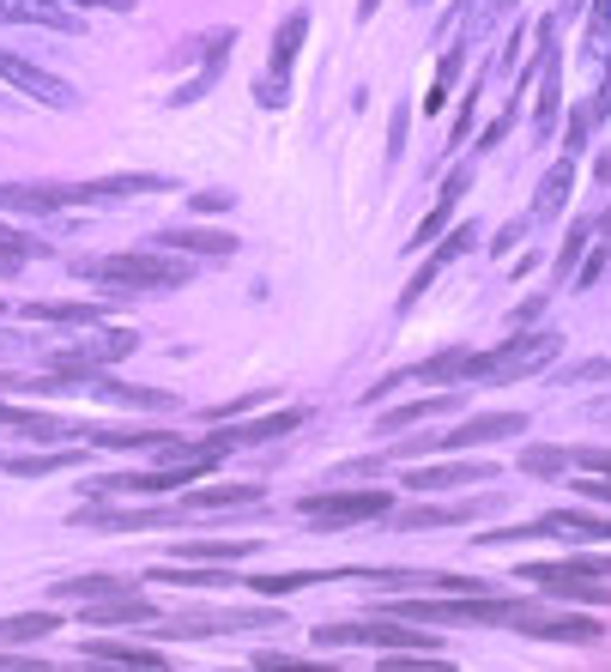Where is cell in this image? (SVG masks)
<instances>
[{"label":"cell","instance_id":"cell-34","mask_svg":"<svg viewBox=\"0 0 611 672\" xmlns=\"http://www.w3.org/2000/svg\"><path fill=\"white\" fill-rule=\"evenodd\" d=\"M152 581H182V588H225V576H213V570H152Z\"/></svg>","mask_w":611,"mask_h":672},{"label":"cell","instance_id":"cell-28","mask_svg":"<svg viewBox=\"0 0 611 672\" xmlns=\"http://www.w3.org/2000/svg\"><path fill=\"white\" fill-rule=\"evenodd\" d=\"M24 316L31 321H80V328H91V321H103V303H31Z\"/></svg>","mask_w":611,"mask_h":672},{"label":"cell","instance_id":"cell-6","mask_svg":"<svg viewBox=\"0 0 611 672\" xmlns=\"http://www.w3.org/2000/svg\"><path fill=\"white\" fill-rule=\"evenodd\" d=\"M532 588H545L551 600H576V606H611V588H600V576H581L569 564H521L515 570Z\"/></svg>","mask_w":611,"mask_h":672},{"label":"cell","instance_id":"cell-36","mask_svg":"<svg viewBox=\"0 0 611 672\" xmlns=\"http://www.w3.org/2000/svg\"><path fill=\"white\" fill-rule=\"evenodd\" d=\"M569 570H581V576H600V581H611V551H588V558H569Z\"/></svg>","mask_w":611,"mask_h":672},{"label":"cell","instance_id":"cell-30","mask_svg":"<svg viewBox=\"0 0 611 672\" xmlns=\"http://www.w3.org/2000/svg\"><path fill=\"white\" fill-rule=\"evenodd\" d=\"M115 588H122L115 576H80V581H61V588H55V600L85 606V600H103V593H115Z\"/></svg>","mask_w":611,"mask_h":672},{"label":"cell","instance_id":"cell-19","mask_svg":"<svg viewBox=\"0 0 611 672\" xmlns=\"http://www.w3.org/2000/svg\"><path fill=\"white\" fill-rule=\"evenodd\" d=\"M158 249H188V255L218 261V255L237 249V237H225V230H158Z\"/></svg>","mask_w":611,"mask_h":672},{"label":"cell","instance_id":"cell-24","mask_svg":"<svg viewBox=\"0 0 611 672\" xmlns=\"http://www.w3.org/2000/svg\"><path fill=\"white\" fill-rule=\"evenodd\" d=\"M85 461V448H61V455H19V461H7V473L12 479H49V473H68V467H80Z\"/></svg>","mask_w":611,"mask_h":672},{"label":"cell","instance_id":"cell-20","mask_svg":"<svg viewBox=\"0 0 611 672\" xmlns=\"http://www.w3.org/2000/svg\"><path fill=\"white\" fill-rule=\"evenodd\" d=\"M85 188V200H122V194H158V188H170L164 176H139V170H127V176H97V183H80Z\"/></svg>","mask_w":611,"mask_h":672},{"label":"cell","instance_id":"cell-38","mask_svg":"<svg viewBox=\"0 0 611 672\" xmlns=\"http://www.w3.org/2000/svg\"><path fill=\"white\" fill-rule=\"evenodd\" d=\"M406 122H412V115H406V103H400L394 122H387V158H400V152H406Z\"/></svg>","mask_w":611,"mask_h":672},{"label":"cell","instance_id":"cell-37","mask_svg":"<svg viewBox=\"0 0 611 672\" xmlns=\"http://www.w3.org/2000/svg\"><path fill=\"white\" fill-rule=\"evenodd\" d=\"M576 490H581V497H588V503H605V509H611V473H593V479H576Z\"/></svg>","mask_w":611,"mask_h":672},{"label":"cell","instance_id":"cell-15","mask_svg":"<svg viewBox=\"0 0 611 672\" xmlns=\"http://www.w3.org/2000/svg\"><path fill=\"white\" fill-rule=\"evenodd\" d=\"M527 418L521 412H485V418H466L460 431H448L436 448H473V443H497V436H521Z\"/></svg>","mask_w":611,"mask_h":672},{"label":"cell","instance_id":"cell-16","mask_svg":"<svg viewBox=\"0 0 611 672\" xmlns=\"http://www.w3.org/2000/svg\"><path fill=\"white\" fill-rule=\"evenodd\" d=\"M490 461H454V467H418V473H406V490H454V485H478V479H490Z\"/></svg>","mask_w":611,"mask_h":672},{"label":"cell","instance_id":"cell-42","mask_svg":"<svg viewBox=\"0 0 611 672\" xmlns=\"http://www.w3.org/2000/svg\"><path fill=\"white\" fill-rule=\"evenodd\" d=\"M605 261H611V242H605V249H593V255H588V267H581V286H593V279L605 273Z\"/></svg>","mask_w":611,"mask_h":672},{"label":"cell","instance_id":"cell-10","mask_svg":"<svg viewBox=\"0 0 611 672\" xmlns=\"http://www.w3.org/2000/svg\"><path fill=\"white\" fill-rule=\"evenodd\" d=\"M0 80L19 85L24 97H43L49 110H73V85H68V80H55L49 68H31V61H19L12 49H0Z\"/></svg>","mask_w":611,"mask_h":672},{"label":"cell","instance_id":"cell-9","mask_svg":"<svg viewBox=\"0 0 611 672\" xmlns=\"http://www.w3.org/2000/svg\"><path fill=\"white\" fill-rule=\"evenodd\" d=\"M85 206L80 183H0V213H61Z\"/></svg>","mask_w":611,"mask_h":672},{"label":"cell","instance_id":"cell-35","mask_svg":"<svg viewBox=\"0 0 611 672\" xmlns=\"http://www.w3.org/2000/svg\"><path fill=\"white\" fill-rule=\"evenodd\" d=\"M454 73H460V49H454V55H442V73H436V85H431V103H424V110H442V97H448Z\"/></svg>","mask_w":611,"mask_h":672},{"label":"cell","instance_id":"cell-21","mask_svg":"<svg viewBox=\"0 0 611 672\" xmlns=\"http://www.w3.org/2000/svg\"><path fill=\"white\" fill-rule=\"evenodd\" d=\"M0 424H7V431H24V436H73L68 418H55V412H31V406H0Z\"/></svg>","mask_w":611,"mask_h":672},{"label":"cell","instance_id":"cell-18","mask_svg":"<svg viewBox=\"0 0 611 672\" xmlns=\"http://www.w3.org/2000/svg\"><path fill=\"white\" fill-rule=\"evenodd\" d=\"M569 188H576V158H557L551 170H545L539 194H532V218H557L569 200Z\"/></svg>","mask_w":611,"mask_h":672},{"label":"cell","instance_id":"cell-47","mask_svg":"<svg viewBox=\"0 0 611 672\" xmlns=\"http://www.w3.org/2000/svg\"><path fill=\"white\" fill-rule=\"evenodd\" d=\"M24 267V255H12V249H0V273H19Z\"/></svg>","mask_w":611,"mask_h":672},{"label":"cell","instance_id":"cell-2","mask_svg":"<svg viewBox=\"0 0 611 672\" xmlns=\"http://www.w3.org/2000/svg\"><path fill=\"white\" fill-rule=\"evenodd\" d=\"M557 333L545 328V333H521V340H509V345H497V352H473V370L466 376L473 382H515V376H532V370H545L557 358Z\"/></svg>","mask_w":611,"mask_h":672},{"label":"cell","instance_id":"cell-43","mask_svg":"<svg viewBox=\"0 0 611 672\" xmlns=\"http://www.w3.org/2000/svg\"><path fill=\"white\" fill-rule=\"evenodd\" d=\"M605 370H611V364H605V358H593V364H581V370H569V376H576V382H600V376H605Z\"/></svg>","mask_w":611,"mask_h":672},{"label":"cell","instance_id":"cell-17","mask_svg":"<svg viewBox=\"0 0 611 672\" xmlns=\"http://www.w3.org/2000/svg\"><path fill=\"white\" fill-rule=\"evenodd\" d=\"M261 485H213V490H182V509L188 515H213V509H255Z\"/></svg>","mask_w":611,"mask_h":672},{"label":"cell","instance_id":"cell-8","mask_svg":"<svg viewBox=\"0 0 611 672\" xmlns=\"http://www.w3.org/2000/svg\"><path fill=\"white\" fill-rule=\"evenodd\" d=\"M532 73H539V110H532V127L551 134L557 127V103H563V73H557V24H539V55H532Z\"/></svg>","mask_w":611,"mask_h":672},{"label":"cell","instance_id":"cell-49","mask_svg":"<svg viewBox=\"0 0 611 672\" xmlns=\"http://www.w3.org/2000/svg\"><path fill=\"white\" fill-rule=\"evenodd\" d=\"M600 412H605V418H611V406H600Z\"/></svg>","mask_w":611,"mask_h":672},{"label":"cell","instance_id":"cell-11","mask_svg":"<svg viewBox=\"0 0 611 672\" xmlns=\"http://www.w3.org/2000/svg\"><path fill=\"white\" fill-rule=\"evenodd\" d=\"M279 624V612L272 606H261V612H176L170 618V637H225V630H267Z\"/></svg>","mask_w":611,"mask_h":672},{"label":"cell","instance_id":"cell-26","mask_svg":"<svg viewBox=\"0 0 611 672\" xmlns=\"http://www.w3.org/2000/svg\"><path fill=\"white\" fill-rule=\"evenodd\" d=\"M61 624V612H19V618H0V642H37Z\"/></svg>","mask_w":611,"mask_h":672},{"label":"cell","instance_id":"cell-41","mask_svg":"<svg viewBox=\"0 0 611 672\" xmlns=\"http://www.w3.org/2000/svg\"><path fill=\"white\" fill-rule=\"evenodd\" d=\"M581 242H588V225H576V230H569V249H563V261H557V273H569V267H576Z\"/></svg>","mask_w":611,"mask_h":672},{"label":"cell","instance_id":"cell-13","mask_svg":"<svg viewBox=\"0 0 611 672\" xmlns=\"http://www.w3.org/2000/svg\"><path fill=\"white\" fill-rule=\"evenodd\" d=\"M80 618L85 624H158V606L146 600V593H134V588H115V593H103V600H85L80 606Z\"/></svg>","mask_w":611,"mask_h":672},{"label":"cell","instance_id":"cell-14","mask_svg":"<svg viewBox=\"0 0 611 672\" xmlns=\"http://www.w3.org/2000/svg\"><path fill=\"white\" fill-rule=\"evenodd\" d=\"M521 534H593V539H611V515H581V509H557V515H539L532 527H521ZM503 539L515 534H485L478 546H503Z\"/></svg>","mask_w":611,"mask_h":672},{"label":"cell","instance_id":"cell-4","mask_svg":"<svg viewBox=\"0 0 611 672\" xmlns=\"http://www.w3.org/2000/svg\"><path fill=\"white\" fill-rule=\"evenodd\" d=\"M509 630H527V637H539V642H600L605 637V624L600 618H588V612H569V600L563 606H515V624Z\"/></svg>","mask_w":611,"mask_h":672},{"label":"cell","instance_id":"cell-48","mask_svg":"<svg viewBox=\"0 0 611 672\" xmlns=\"http://www.w3.org/2000/svg\"><path fill=\"white\" fill-rule=\"evenodd\" d=\"M375 7H382V0H363V7H358V19H375Z\"/></svg>","mask_w":611,"mask_h":672},{"label":"cell","instance_id":"cell-39","mask_svg":"<svg viewBox=\"0 0 611 672\" xmlns=\"http://www.w3.org/2000/svg\"><path fill=\"white\" fill-rule=\"evenodd\" d=\"M576 455V467H588V473H611V448H569Z\"/></svg>","mask_w":611,"mask_h":672},{"label":"cell","instance_id":"cell-1","mask_svg":"<svg viewBox=\"0 0 611 672\" xmlns=\"http://www.w3.org/2000/svg\"><path fill=\"white\" fill-rule=\"evenodd\" d=\"M73 273L103 286L110 297L127 291H176L188 286V261H170L164 249H122V255H97V261H73Z\"/></svg>","mask_w":611,"mask_h":672},{"label":"cell","instance_id":"cell-40","mask_svg":"<svg viewBox=\"0 0 611 672\" xmlns=\"http://www.w3.org/2000/svg\"><path fill=\"white\" fill-rule=\"evenodd\" d=\"M466 188H473V164H460V170H454L448 183H442V200H460Z\"/></svg>","mask_w":611,"mask_h":672},{"label":"cell","instance_id":"cell-31","mask_svg":"<svg viewBox=\"0 0 611 672\" xmlns=\"http://www.w3.org/2000/svg\"><path fill=\"white\" fill-rule=\"evenodd\" d=\"M563 467H576L569 448H521V473H563Z\"/></svg>","mask_w":611,"mask_h":672},{"label":"cell","instance_id":"cell-27","mask_svg":"<svg viewBox=\"0 0 611 672\" xmlns=\"http://www.w3.org/2000/svg\"><path fill=\"white\" fill-rule=\"evenodd\" d=\"M466 515L473 509H460V503H448V509H442V503H418V509H400L394 521L400 527H454V521H466Z\"/></svg>","mask_w":611,"mask_h":672},{"label":"cell","instance_id":"cell-29","mask_svg":"<svg viewBox=\"0 0 611 672\" xmlns=\"http://www.w3.org/2000/svg\"><path fill=\"white\" fill-rule=\"evenodd\" d=\"M448 406H454V394H431V400H412V406L387 412V418H382V431H400V424H418V418H436V412H448Z\"/></svg>","mask_w":611,"mask_h":672},{"label":"cell","instance_id":"cell-45","mask_svg":"<svg viewBox=\"0 0 611 672\" xmlns=\"http://www.w3.org/2000/svg\"><path fill=\"white\" fill-rule=\"evenodd\" d=\"M43 661H19V654H0V672H37Z\"/></svg>","mask_w":611,"mask_h":672},{"label":"cell","instance_id":"cell-5","mask_svg":"<svg viewBox=\"0 0 611 672\" xmlns=\"http://www.w3.org/2000/svg\"><path fill=\"white\" fill-rule=\"evenodd\" d=\"M303 515H315V521H328V527L375 521V515H394V497H387V490H309Z\"/></svg>","mask_w":611,"mask_h":672},{"label":"cell","instance_id":"cell-25","mask_svg":"<svg viewBox=\"0 0 611 672\" xmlns=\"http://www.w3.org/2000/svg\"><path fill=\"white\" fill-rule=\"evenodd\" d=\"M91 661H110V666H164L158 649H134V642H85Z\"/></svg>","mask_w":611,"mask_h":672},{"label":"cell","instance_id":"cell-7","mask_svg":"<svg viewBox=\"0 0 611 672\" xmlns=\"http://www.w3.org/2000/svg\"><path fill=\"white\" fill-rule=\"evenodd\" d=\"M127 352H139V340L127 328H110V333H97L91 345H55V352H49V364L73 370V376H91V370L115 364V358H127Z\"/></svg>","mask_w":611,"mask_h":672},{"label":"cell","instance_id":"cell-12","mask_svg":"<svg viewBox=\"0 0 611 672\" xmlns=\"http://www.w3.org/2000/svg\"><path fill=\"white\" fill-rule=\"evenodd\" d=\"M297 424H303V412H267V418L255 424H230V431H213L200 436L206 448H218V455H230V448H255V443H279V436H291Z\"/></svg>","mask_w":611,"mask_h":672},{"label":"cell","instance_id":"cell-22","mask_svg":"<svg viewBox=\"0 0 611 672\" xmlns=\"http://www.w3.org/2000/svg\"><path fill=\"white\" fill-rule=\"evenodd\" d=\"M255 539H176V558L194 564H225V558H249Z\"/></svg>","mask_w":611,"mask_h":672},{"label":"cell","instance_id":"cell-46","mask_svg":"<svg viewBox=\"0 0 611 672\" xmlns=\"http://www.w3.org/2000/svg\"><path fill=\"white\" fill-rule=\"evenodd\" d=\"M73 7H103V12H127L134 0H73Z\"/></svg>","mask_w":611,"mask_h":672},{"label":"cell","instance_id":"cell-33","mask_svg":"<svg viewBox=\"0 0 611 672\" xmlns=\"http://www.w3.org/2000/svg\"><path fill=\"white\" fill-rule=\"evenodd\" d=\"M448 218H454V200H442V194H436V213L424 218L418 230H412V249H424V242H436V237H442V225H448Z\"/></svg>","mask_w":611,"mask_h":672},{"label":"cell","instance_id":"cell-32","mask_svg":"<svg viewBox=\"0 0 611 672\" xmlns=\"http://www.w3.org/2000/svg\"><path fill=\"white\" fill-rule=\"evenodd\" d=\"M466 249H478V230H473V225H460V230H454V237H448V242H442V249H436V261H431V267L442 273V267H448V261H460Z\"/></svg>","mask_w":611,"mask_h":672},{"label":"cell","instance_id":"cell-23","mask_svg":"<svg viewBox=\"0 0 611 672\" xmlns=\"http://www.w3.org/2000/svg\"><path fill=\"white\" fill-rule=\"evenodd\" d=\"M303 31H309V12H291V19L279 24V37H272V73H279V85L291 80V61H297V49H303Z\"/></svg>","mask_w":611,"mask_h":672},{"label":"cell","instance_id":"cell-44","mask_svg":"<svg viewBox=\"0 0 611 672\" xmlns=\"http://www.w3.org/2000/svg\"><path fill=\"white\" fill-rule=\"evenodd\" d=\"M605 24H611V0H600V7H593V43L605 37Z\"/></svg>","mask_w":611,"mask_h":672},{"label":"cell","instance_id":"cell-3","mask_svg":"<svg viewBox=\"0 0 611 672\" xmlns=\"http://www.w3.org/2000/svg\"><path fill=\"white\" fill-rule=\"evenodd\" d=\"M321 649H418V654H442L436 637L412 624H387V618H370V624H321L315 630Z\"/></svg>","mask_w":611,"mask_h":672},{"label":"cell","instance_id":"cell-50","mask_svg":"<svg viewBox=\"0 0 611 672\" xmlns=\"http://www.w3.org/2000/svg\"><path fill=\"white\" fill-rule=\"evenodd\" d=\"M418 7H424V0H418Z\"/></svg>","mask_w":611,"mask_h":672}]
</instances>
